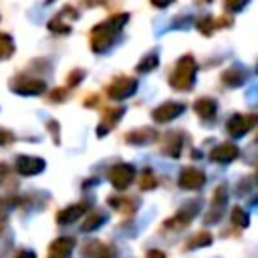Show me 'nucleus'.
Masks as SVG:
<instances>
[{"mask_svg":"<svg viewBox=\"0 0 258 258\" xmlns=\"http://www.w3.org/2000/svg\"><path fill=\"white\" fill-rule=\"evenodd\" d=\"M85 210H87V202L73 204V206H69V208H64V210H60V212L56 214V222H58L60 226L73 224V222H77V220L85 214Z\"/></svg>","mask_w":258,"mask_h":258,"instance_id":"obj_16","label":"nucleus"},{"mask_svg":"<svg viewBox=\"0 0 258 258\" xmlns=\"http://www.w3.org/2000/svg\"><path fill=\"white\" fill-rule=\"evenodd\" d=\"M183 109H185L183 103L167 101V103L155 107L153 113H151V117H153V121H157V123H167V121H173L175 117H179V115L183 113Z\"/></svg>","mask_w":258,"mask_h":258,"instance_id":"obj_7","label":"nucleus"},{"mask_svg":"<svg viewBox=\"0 0 258 258\" xmlns=\"http://www.w3.org/2000/svg\"><path fill=\"white\" fill-rule=\"evenodd\" d=\"M181 151V135L179 133H169L165 137V147H163V153L171 155V157H177Z\"/></svg>","mask_w":258,"mask_h":258,"instance_id":"obj_20","label":"nucleus"},{"mask_svg":"<svg viewBox=\"0 0 258 258\" xmlns=\"http://www.w3.org/2000/svg\"><path fill=\"white\" fill-rule=\"evenodd\" d=\"M73 248H75V240L73 238H56L54 242H50L46 258H69Z\"/></svg>","mask_w":258,"mask_h":258,"instance_id":"obj_15","label":"nucleus"},{"mask_svg":"<svg viewBox=\"0 0 258 258\" xmlns=\"http://www.w3.org/2000/svg\"><path fill=\"white\" fill-rule=\"evenodd\" d=\"M4 226H6V220H4V218H0V234L4 232Z\"/></svg>","mask_w":258,"mask_h":258,"instance_id":"obj_36","label":"nucleus"},{"mask_svg":"<svg viewBox=\"0 0 258 258\" xmlns=\"http://www.w3.org/2000/svg\"><path fill=\"white\" fill-rule=\"evenodd\" d=\"M246 4L244 2H240V4H234V2H226V8H230V10H242Z\"/></svg>","mask_w":258,"mask_h":258,"instance_id":"obj_34","label":"nucleus"},{"mask_svg":"<svg viewBox=\"0 0 258 258\" xmlns=\"http://www.w3.org/2000/svg\"><path fill=\"white\" fill-rule=\"evenodd\" d=\"M212 234L208 232V230H202V232H198L196 236H191L189 238V242L185 244V248L187 250H194V248H202V246H210L212 244Z\"/></svg>","mask_w":258,"mask_h":258,"instance_id":"obj_22","label":"nucleus"},{"mask_svg":"<svg viewBox=\"0 0 258 258\" xmlns=\"http://www.w3.org/2000/svg\"><path fill=\"white\" fill-rule=\"evenodd\" d=\"M147 258H165V254L161 250H149L147 252Z\"/></svg>","mask_w":258,"mask_h":258,"instance_id":"obj_33","label":"nucleus"},{"mask_svg":"<svg viewBox=\"0 0 258 258\" xmlns=\"http://www.w3.org/2000/svg\"><path fill=\"white\" fill-rule=\"evenodd\" d=\"M125 22H127V14H115V16H111L109 20L97 24V26L91 30V48H93L95 52H105V50L113 44L117 32L121 30V26H123Z\"/></svg>","mask_w":258,"mask_h":258,"instance_id":"obj_1","label":"nucleus"},{"mask_svg":"<svg viewBox=\"0 0 258 258\" xmlns=\"http://www.w3.org/2000/svg\"><path fill=\"white\" fill-rule=\"evenodd\" d=\"M238 147L234 143H220L210 151V159L216 163H230L238 157Z\"/></svg>","mask_w":258,"mask_h":258,"instance_id":"obj_13","label":"nucleus"},{"mask_svg":"<svg viewBox=\"0 0 258 258\" xmlns=\"http://www.w3.org/2000/svg\"><path fill=\"white\" fill-rule=\"evenodd\" d=\"M103 222H105V214H101V212H91V214L83 220L81 230H83V232H93V230H97Z\"/></svg>","mask_w":258,"mask_h":258,"instance_id":"obj_21","label":"nucleus"},{"mask_svg":"<svg viewBox=\"0 0 258 258\" xmlns=\"http://www.w3.org/2000/svg\"><path fill=\"white\" fill-rule=\"evenodd\" d=\"M123 113H125V109L123 107H117V109H107L105 113H103V119H101V123H99V127H97V135L99 137H103V135H107L117 123H119V119L123 117Z\"/></svg>","mask_w":258,"mask_h":258,"instance_id":"obj_14","label":"nucleus"},{"mask_svg":"<svg viewBox=\"0 0 258 258\" xmlns=\"http://www.w3.org/2000/svg\"><path fill=\"white\" fill-rule=\"evenodd\" d=\"M196 73H198V64H196V58L191 54H183L177 62H175V69L173 73L169 75V85L177 91H189L194 87V81H196Z\"/></svg>","mask_w":258,"mask_h":258,"instance_id":"obj_2","label":"nucleus"},{"mask_svg":"<svg viewBox=\"0 0 258 258\" xmlns=\"http://www.w3.org/2000/svg\"><path fill=\"white\" fill-rule=\"evenodd\" d=\"M48 28H50V30H54L56 34H67V32L71 30V26H69V24H64L60 16H56L54 20H50V22H48Z\"/></svg>","mask_w":258,"mask_h":258,"instance_id":"obj_28","label":"nucleus"},{"mask_svg":"<svg viewBox=\"0 0 258 258\" xmlns=\"http://www.w3.org/2000/svg\"><path fill=\"white\" fill-rule=\"evenodd\" d=\"M48 127H50V131H52V135H54V141L58 143V123H56V121H48Z\"/></svg>","mask_w":258,"mask_h":258,"instance_id":"obj_31","label":"nucleus"},{"mask_svg":"<svg viewBox=\"0 0 258 258\" xmlns=\"http://www.w3.org/2000/svg\"><path fill=\"white\" fill-rule=\"evenodd\" d=\"M133 177H135V169H133V165H129V163H117V165H113V167L109 169V181H111L113 187H117V189L129 187L131 181H133Z\"/></svg>","mask_w":258,"mask_h":258,"instance_id":"obj_4","label":"nucleus"},{"mask_svg":"<svg viewBox=\"0 0 258 258\" xmlns=\"http://www.w3.org/2000/svg\"><path fill=\"white\" fill-rule=\"evenodd\" d=\"M50 99L52 101H64L67 99V91L64 89H54V91H50Z\"/></svg>","mask_w":258,"mask_h":258,"instance_id":"obj_30","label":"nucleus"},{"mask_svg":"<svg viewBox=\"0 0 258 258\" xmlns=\"http://www.w3.org/2000/svg\"><path fill=\"white\" fill-rule=\"evenodd\" d=\"M177 183L183 189H200L206 183V173L196 169V167H185V169H181V173L177 177Z\"/></svg>","mask_w":258,"mask_h":258,"instance_id":"obj_8","label":"nucleus"},{"mask_svg":"<svg viewBox=\"0 0 258 258\" xmlns=\"http://www.w3.org/2000/svg\"><path fill=\"white\" fill-rule=\"evenodd\" d=\"M139 185H141V189H153V187L157 185V177L153 175V171H151V169H145V171L141 173Z\"/></svg>","mask_w":258,"mask_h":258,"instance_id":"obj_26","label":"nucleus"},{"mask_svg":"<svg viewBox=\"0 0 258 258\" xmlns=\"http://www.w3.org/2000/svg\"><path fill=\"white\" fill-rule=\"evenodd\" d=\"M157 137V133L149 127H143V129H135L131 133H127V141L129 143H135V145H145L149 141H153Z\"/></svg>","mask_w":258,"mask_h":258,"instance_id":"obj_19","label":"nucleus"},{"mask_svg":"<svg viewBox=\"0 0 258 258\" xmlns=\"http://www.w3.org/2000/svg\"><path fill=\"white\" fill-rule=\"evenodd\" d=\"M14 258H36V256H34L32 250H20V252H16Z\"/></svg>","mask_w":258,"mask_h":258,"instance_id":"obj_32","label":"nucleus"},{"mask_svg":"<svg viewBox=\"0 0 258 258\" xmlns=\"http://www.w3.org/2000/svg\"><path fill=\"white\" fill-rule=\"evenodd\" d=\"M216 26H218V22H216L212 16H204V18L198 22V28H200V32H204V34H212Z\"/></svg>","mask_w":258,"mask_h":258,"instance_id":"obj_27","label":"nucleus"},{"mask_svg":"<svg viewBox=\"0 0 258 258\" xmlns=\"http://www.w3.org/2000/svg\"><path fill=\"white\" fill-rule=\"evenodd\" d=\"M226 202H228V187L222 183V185H218L216 191H214L212 210H210V214L206 216V224H212V222H216V220L222 218V212H224V208H226Z\"/></svg>","mask_w":258,"mask_h":258,"instance_id":"obj_9","label":"nucleus"},{"mask_svg":"<svg viewBox=\"0 0 258 258\" xmlns=\"http://www.w3.org/2000/svg\"><path fill=\"white\" fill-rule=\"evenodd\" d=\"M196 208H198V202H196V204L191 202V204L183 206V208H181L173 218L165 220V224H163V226H165V228H183V226H187V224L194 220V216L198 214V210H196Z\"/></svg>","mask_w":258,"mask_h":258,"instance_id":"obj_11","label":"nucleus"},{"mask_svg":"<svg viewBox=\"0 0 258 258\" xmlns=\"http://www.w3.org/2000/svg\"><path fill=\"white\" fill-rule=\"evenodd\" d=\"M10 89L18 95H40L46 91V83L40 79H30V77H18L10 83Z\"/></svg>","mask_w":258,"mask_h":258,"instance_id":"obj_6","label":"nucleus"},{"mask_svg":"<svg viewBox=\"0 0 258 258\" xmlns=\"http://www.w3.org/2000/svg\"><path fill=\"white\" fill-rule=\"evenodd\" d=\"M157 62H159L157 54H147V56H143V58L139 60L137 71H139V73H149V71H153V69L157 67Z\"/></svg>","mask_w":258,"mask_h":258,"instance_id":"obj_25","label":"nucleus"},{"mask_svg":"<svg viewBox=\"0 0 258 258\" xmlns=\"http://www.w3.org/2000/svg\"><path fill=\"white\" fill-rule=\"evenodd\" d=\"M256 123H258V115H240V113H236V115H232V117L228 119L226 129H228V133H230L232 137H242V135H246L248 129H252Z\"/></svg>","mask_w":258,"mask_h":258,"instance_id":"obj_5","label":"nucleus"},{"mask_svg":"<svg viewBox=\"0 0 258 258\" xmlns=\"http://www.w3.org/2000/svg\"><path fill=\"white\" fill-rule=\"evenodd\" d=\"M10 139H12V135H10V133L0 131V145H2V143H6V141H10Z\"/></svg>","mask_w":258,"mask_h":258,"instance_id":"obj_35","label":"nucleus"},{"mask_svg":"<svg viewBox=\"0 0 258 258\" xmlns=\"http://www.w3.org/2000/svg\"><path fill=\"white\" fill-rule=\"evenodd\" d=\"M14 52V40L10 34L6 32H0V60H6L10 58Z\"/></svg>","mask_w":258,"mask_h":258,"instance_id":"obj_23","label":"nucleus"},{"mask_svg":"<svg viewBox=\"0 0 258 258\" xmlns=\"http://www.w3.org/2000/svg\"><path fill=\"white\" fill-rule=\"evenodd\" d=\"M256 177H258V175H256Z\"/></svg>","mask_w":258,"mask_h":258,"instance_id":"obj_37","label":"nucleus"},{"mask_svg":"<svg viewBox=\"0 0 258 258\" xmlns=\"http://www.w3.org/2000/svg\"><path fill=\"white\" fill-rule=\"evenodd\" d=\"M222 81H224L228 87H240V85L246 81V71L240 69V67H230L228 71L222 73Z\"/></svg>","mask_w":258,"mask_h":258,"instance_id":"obj_18","label":"nucleus"},{"mask_svg":"<svg viewBox=\"0 0 258 258\" xmlns=\"http://www.w3.org/2000/svg\"><path fill=\"white\" fill-rule=\"evenodd\" d=\"M232 224L238 226V228H246V226L250 224V216H248V212L242 210L240 206H236V208L232 210Z\"/></svg>","mask_w":258,"mask_h":258,"instance_id":"obj_24","label":"nucleus"},{"mask_svg":"<svg viewBox=\"0 0 258 258\" xmlns=\"http://www.w3.org/2000/svg\"><path fill=\"white\" fill-rule=\"evenodd\" d=\"M194 111H196L198 117H202V119H214V117H216V111H218V105H216L214 99L202 97V99H198V101L194 103Z\"/></svg>","mask_w":258,"mask_h":258,"instance_id":"obj_17","label":"nucleus"},{"mask_svg":"<svg viewBox=\"0 0 258 258\" xmlns=\"http://www.w3.org/2000/svg\"><path fill=\"white\" fill-rule=\"evenodd\" d=\"M14 167L20 175H36L44 169V159L42 157H32V155H20L16 159Z\"/></svg>","mask_w":258,"mask_h":258,"instance_id":"obj_10","label":"nucleus"},{"mask_svg":"<svg viewBox=\"0 0 258 258\" xmlns=\"http://www.w3.org/2000/svg\"><path fill=\"white\" fill-rule=\"evenodd\" d=\"M135 91H137V81L131 79V77H117V79L107 87L109 99H115V101L127 99V97H131Z\"/></svg>","mask_w":258,"mask_h":258,"instance_id":"obj_3","label":"nucleus"},{"mask_svg":"<svg viewBox=\"0 0 258 258\" xmlns=\"http://www.w3.org/2000/svg\"><path fill=\"white\" fill-rule=\"evenodd\" d=\"M83 254H85V258H115V248H111L99 240H89L83 246Z\"/></svg>","mask_w":258,"mask_h":258,"instance_id":"obj_12","label":"nucleus"},{"mask_svg":"<svg viewBox=\"0 0 258 258\" xmlns=\"http://www.w3.org/2000/svg\"><path fill=\"white\" fill-rule=\"evenodd\" d=\"M85 77V71H81V69H75V71H71L69 73V77H67V81H69V87H77L79 83H81V79Z\"/></svg>","mask_w":258,"mask_h":258,"instance_id":"obj_29","label":"nucleus"}]
</instances>
